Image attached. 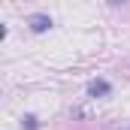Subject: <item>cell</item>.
Listing matches in <instances>:
<instances>
[{"mask_svg": "<svg viewBox=\"0 0 130 130\" xmlns=\"http://www.w3.org/2000/svg\"><path fill=\"white\" fill-rule=\"evenodd\" d=\"M109 91H112V85H109L106 79H94V82L88 85V94H91V97H106Z\"/></svg>", "mask_w": 130, "mask_h": 130, "instance_id": "2", "label": "cell"}, {"mask_svg": "<svg viewBox=\"0 0 130 130\" xmlns=\"http://www.w3.org/2000/svg\"><path fill=\"white\" fill-rule=\"evenodd\" d=\"M27 27H30L33 33H45L48 27H52V18H48L45 12H36V15H30V18H27Z\"/></svg>", "mask_w": 130, "mask_h": 130, "instance_id": "1", "label": "cell"}, {"mask_svg": "<svg viewBox=\"0 0 130 130\" xmlns=\"http://www.w3.org/2000/svg\"><path fill=\"white\" fill-rule=\"evenodd\" d=\"M124 130H130V127H124Z\"/></svg>", "mask_w": 130, "mask_h": 130, "instance_id": "5", "label": "cell"}, {"mask_svg": "<svg viewBox=\"0 0 130 130\" xmlns=\"http://www.w3.org/2000/svg\"><path fill=\"white\" fill-rule=\"evenodd\" d=\"M106 3H112V6H121V3H127V0H106Z\"/></svg>", "mask_w": 130, "mask_h": 130, "instance_id": "4", "label": "cell"}, {"mask_svg": "<svg viewBox=\"0 0 130 130\" xmlns=\"http://www.w3.org/2000/svg\"><path fill=\"white\" fill-rule=\"evenodd\" d=\"M21 124H24L27 130H36V127H39V121H36V115H24V118H21Z\"/></svg>", "mask_w": 130, "mask_h": 130, "instance_id": "3", "label": "cell"}]
</instances>
